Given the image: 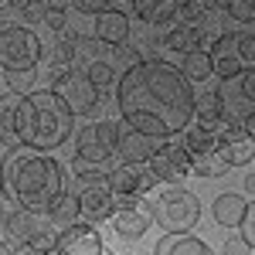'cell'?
Masks as SVG:
<instances>
[{"instance_id":"6da1fadb","label":"cell","mask_w":255,"mask_h":255,"mask_svg":"<svg viewBox=\"0 0 255 255\" xmlns=\"http://www.w3.org/2000/svg\"><path fill=\"white\" fill-rule=\"evenodd\" d=\"M194 89L170 61L143 58L126 68L116 82V106L129 129L143 136L167 139L184 133L194 116Z\"/></svg>"},{"instance_id":"7a4b0ae2","label":"cell","mask_w":255,"mask_h":255,"mask_svg":"<svg viewBox=\"0 0 255 255\" xmlns=\"http://www.w3.org/2000/svg\"><path fill=\"white\" fill-rule=\"evenodd\" d=\"M3 187L17 208L48 215L55 201L65 194V167L51 153H34L27 146H17L3 160Z\"/></svg>"},{"instance_id":"3957f363","label":"cell","mask_w":255,"mask_h":255,"mask_svg":"<svg viewBox=\"0 0 255 255\" xmlns=\"http://www.w3.org/2000/svg\"><path fill=\"white\" fill-rule=\"evenodd\" d=\"M72 109L55 96V89H34L17 106V139L27 150H58L72 136Z\"/></svg>"},{"instance_id":"277c9868","label":"cell","mask_w":255,"mask_h":255,"mask_svg":"<svg viewBox=\"0 0 255 255\" xmlns=\"http://www.w3.org/2000/svg\"><path fill=\"white\" fill-rule=\"evenodd\" d=\"M150 211H153V221H157L167 235H187L197 221H201V201L191 191L174 187V191H163L150 204Z\"/></svg>"},{"instance_id":"5b68a950","label":"cell","mask_w":255,"mask_h":255,"mask_svg":"<svg viewBox=\"0 0 255 255\" xmlns=\"http://www.w3.org/2000/svg\"><path fill=\"white\" fill-rule=\"evenodd\" d=\"M38 58H41V38L31 27L10 24L0 31V68L7 75L14 72H38Z\"/></svg>"},{"instance_id":"8992f818","label":"cell","mask_w":255,"mask_h":255,"mask_svg":"<svg viewBox=\"0 0 255 255\" xmlns=\"http://www.w3.org/2000/svg\"><path fill=\"white\" fill-rule=\"evenodd\" d=\"M119 133H123V129H119V123H113V119L82 126L79 136H75V157L85 160L89 167L106 163L113 153H119Z\"/></svg>"},{"instance_id":"52a82bcc","label":"cell","mask_w":255,"mask_h":255,"mask_svg":"<svg viewBox=\"0 0 255 255\" xmlns=\"http://www.w3.org/2000/svg\"><path fill=\"white\" fill-rule=\"evenodd\" d=\"M55 96L72 109V116H85L99 106V89L89 82L85 72L68 68V72H55Z\"/></svg>"},{"instance_id":"ba28073f","label":"cell","mask_w":255,"mask_h":255,"mask_svg":"<svg viewBox=\"0 0 255 255\" xmlns=\"http://www.w3.org/2000/svg\"><path fill=\"white\" fill-rule=\"evenodd\" d=\"M3 232H7V238H10V245L27 249V245H34L38 238L51 235L55 225H51V218H48V215H34V211L14 208V211L7 215V221H3Z\"/></svg>"},{"instance_id":"9c48e42d","label":"cell","mask_w":255,"mask_h":255,"mask_svg":"<svg viewBox=\"0 0 255 255\" xmlns=\"http://www.w3.org/2000/svg\"><path fill=\"white\" fill-rule=\"evenodd\" d=\"M79 208L85 221H102V218H116V197L109 187V177L102 180H89L79 187Z\"/></svg>"},{"instance_id":"30bf717a","label":"cell","mask_w":255,"mask_h":255,"mask_svg":"<svg viewBox=\"0 0 255 255\" xmlns=\"http://www.w3.org/2000/svg\"><path fill=\"white\" fill-rule=\"evenodd\" d=\"M153 184H157V177L150 170V163H119L109 174V187L119 197H139V194H146Z\"/></svg>"},{"instance_id":"8fae6325","label":"cell","mask_w":255,"mask_h":255,"mask_svg":"<svg viewBox=\"0 0 255 255\" xmlns=\"http://www.w3.org/2000/svg\"><path fill=\"white\" fill-rule=\"evenodd\" d=\"M218 157L225 160L228 167H242L255 157V139L252 133L242 126V123H232L218 133Z\"/></svg>"},{"instance_id":"7c38bea8","label":"cell","mask_w":255,"mask_h":255,"mask_svg":"<svg viewBox=\"0 0 255 255\" xmlns=\"http://www.w3.org/2000/svg\"><path fill=\"white\" fill-rule=\"evenodd\" d=\"M150 221H153V211H150L139 197H119L116 201V218H113V225H116V232L123 238H143L146 228H150Z\"/></svg>"},{"instance_id":"4fadbf2b","label":"cell","mask_w":255,"mask_h":255,"mask_svg":"<svg viewBox=\"0 0 255 255\" xmlns=\"http://www.w3.org/2000/svg\"><path fill=\"white\" fill-rule=\"evenodd\" d=\"M150 170L157 180H184V174L191 170V153L184 150V143H163L150 160Z\"/></svg>"},{"instance_id":"5bb4252c","label":"cell","mask_w":255,"mask_h":255,"mask_svg":"<svg viewBox=\"0 0 255 255\" xmlns=\"http://www.w3.org/2000/svg\"><path fill=\"white\" fill-rule=\"evenodd\" d=\"M58 255H102V235L92 225H72L58 232Z\"/></svg>"},{"instance_id":"9a60e30c","label":"cell","mask_w":255,"mask_h":255,"mask_svg":"<svg viewBox=\"0 0 255 255\" xmlns=\"http://www.w3.org/2000/svg\"><path fill=\"white\" fill-rule=\"evenodd\" d=\"M194 116H197V126H204V129L215 133V136L225 126L242 123V119H228V106H225V96H221V92H204V96L194 102Z\"/></svg>"},{"instance_id":"2e32d148","label":"cell","mask_w":255,"mask_h":255,"mask_svg":"<svg viewBox=\"0 0 255 255\" xmlns=\"http://www.w3.org/2000/svg\"><path fill=\"white\" fill-rule=\"evenodd\" d=\"M96 38L106 48H123L129 41V17L119 7H102L96 14Z\"/></svg>"},{"instance_id":"e0dca14e","label":"cell","mask_w":255,"mask_h":255,"mask_svg":"<svg viewBox=\"0 0 255 255\" xmlns=\"http://www.w3.org/2000/svg\"><path fill=\"white\" fill-rule=\"evenodd\" d=\"M160 139L153 136H143V133H136V129H126V133H119V153L126 157V163H150L153 160V153H157Z\"/></svg>"},{"instance_id":"ac0fdd59","label":"cell","mask_w":255,"mask_h":255,"mask_svg":"<svg viewBox=\"0 0 255 255\" xmlns=\"http://www.w3.org/2000/svg\"><path fill=\"white\" fill-rule=\"evenodd\" d=\"M17 92H7V96H0V143L3 146H20L17 139V106H20Z\"/></svg>"},{"instance_id":"d6986e66","label":"cell","mask_w":255,"mask_h":255,"mask_svg":"<svg viewBox=\"0 0 255 255\" xmlns=\"http://www.w3.org/2000/svg\"><path fill=\"white\" fill-rule=\"evenodd\" d=\"M249 215V201L242 194H218L215 201V218L225 228H242V221Z\"/></svg>"},{"instance_id":"ffe728a7","label":"cell","mask_w":255,"mask_h":255,"mask_svg":"<svg viewBox=\"0 0 255 255\" xmlns=\"http://www.w3.org/2000/svg\"><path fill=\"white\" fill-rule=\"evenodd\" d=\"M153 255H211V249L194 235H163Z\"/></svg>"},{"instance_id":"44dd1931","label":"cell","mask_w":255,"mask_h":255,"mask_svg":"<svg viewBox=\"0 0 255 255\" xmlns=\"http://www.w3.org/2000/svg\"><path fill=\"white\" fill-rule=\"evenodd\" d=\"M180 75L187 82H204L208 75H215V58H211V51H208V48H197L191 55H184Z\"/></svg>"},{"instance_id":"7402d4cb","label":"cell","mask_w":255,"mask_h":255,"mask_svg":"<svg viewBox=\"0 0 255 255\" xmlns=\"http://www.w3.org/2000/svg\"><path fill=\"white\" fill-rule=\"evenodd\" d=\"M79 215H82L79 194H68V191H65V194L55 201V208L48 211L51 225H55V228H61V232H65V228H72V225H79Z\"/></svg>"},{"instance_id":"603a6c76","label":"cell","mask_w":255,"mask_h":255,"mask_svg":"<svg viewBox=\"0 0 255 255\" xmlns=\"http://www.w3.org/2000/svg\"><path fill=\"white\" fill-rule=\"evenodd\" d=\"M177 7H180V3H170V0H136V3H133L136 17L150 20V24H167V20H174Z\"/></svg>"},{"instance_id":"cb8c5ba5","label":"cell","mask_w":255,"mask_h":255,"mask_svg":"<svg viewBox=\"0 0 255 255\" xmlns=\"http://www.w3.org/2000/svg\"><path fill=\"white\" fill-rule=\"evenodd\" d=\"M197 41H201V31H197V27H187V24H174V27H167V34H163V44H167L170 51H180V55L197 51Z\"/></svg>"},{"instance_id":"d4e9b609","label":"cell","mask_w":255,"mask_h":255,"mask_svg":"<svg viewBox=\"0 0 255 255\" xmlns=\"http://www.w3.org/2000/svg\"><path fill=\"white\" fill-rule=\"evenodd\" d=\"M180 143H184V150H187L191 157H201V153L218 150V136H215V133H208L204 126H197V123L184 129V139H180Z\"/></svg>"},{"instance_id":"484cf974","label":"cell","mask_w":255,"mask_h":255,"mask_svg":"<svg viewBox=\"0 0 255 255\" xmlns=\"http://www.w3.org/2000/svg\"><path fill=\"white\" fill-rule=\"evenodd\" d=\"M191 170L201 177H221L225 170H228V163L218 157V150H211V153H201V157H191Z\"/></svg>"},{"instance_id":"4316f807","label":"cell","mask_w":255,"mask_h":255,"mask_svg":"<svg viewBox=\"0 0 255 255\" xmlns=\"http://www.w3.org/2000/svg\"><path fill=\"white\" fill-rule=\"evenodd\" d=\"M51 61H55V72H68V68H72V61H75V38H72V34H68V38H58Z\"/></svg>"},{"instance_id":"83f0119b","label":"cell","mask_w":255,"mask_h":255,"mask_svg":"<svg viewBox=\"0 0 255 255\" xmlns=\"http://www.w3.org/2000/svg\"><path fill=\"white\" fill-rule=\"evenodd\" d=\"M85 75H89V82H92L96 89H106V85H113V61H106V58L89 61Z\"/></svg>"},{"instance_id":"f1b7e54d","label":"cell","mask_w":255,"mask_h":255,"mask_svg":"<svg viewBox=\"0 0 255 255\" xmlns=\"http://www.w3.org/2000/svg\"><path fill=\"white\" fill-rule=\"evenodd\" d=\"M215 75L218 79H238L242 75V61L235 58V55H215Z\"/></svg>"},{"instance_id":"f546056e","label":"cell","mask_w":255,"mask_h":255,"mask_svg":"<svg viewBox=\"0 0 255 255\" xmlns=\"http://www.w3.org/2000/svg\"><path fill=\"white\" fill-rule=\"evenodd\" d=\"M204 10H208L204 3H191V0H187V3L177 7V17H180V24H187V27H197V24L204 20Z\"/></svg>"},{"instance_id":"4dcf8cb0","label":"cell","mask_w":255,"mask_h":255,"mask_svg":"<svg viewBox=\"0 0 255 255\" xmlns=\"http://www.w3.org/2000/svg\"><path fill=\"white\" fill-rule=\"evenodd\" d=\"M65 20H68V3H48V7H44V24H48L55 34L65 27Z\"/></svg>"},{"instance_id":"1f68e13d","label":"cell","mask_w":255,"mask_h":255,"mask_svg":"<svg viewBox=\"0 0 255 255\" xmlns=\"http://www.w3.org/2000/svg\"><path fill=\"white\" fill-rule=\"evenodd\" d=\"M225 10H228L235 20L252 24V20H255V0H228V3H225Z\"/></svg>"},{"instance_id":"d6a6232c","label":"cell","mask_w":255,"mask_h":255,"mask_svg":"<svg viewBox=\"0 0 255 255\" xmlns=\"http://www.w3.org/2000/svg\"><path fill=\"white\" fill-rule=\"evenodd\" d=\"M7 85H10V92H17V96H31L34 72H14V75H7Z\"/></svg>"},{"instance_id":"836d02e7","label":"cell","mask_w":255,"mask_h":255,"mask_svg":"<svg viewBox=\"0 0 255 255\" xmlns=\"http://www.w3.org/2000/svg\"><path fill=\"white\" fill-rule=\"evenodd\" d=\"M238 58H242V65H255V34H249V31L238 34Z\"/></svg>"},{"instance_id":"e575fe53","label":"cell","mask_w":255,"mask_h":255,"mask_svg":"<svg viewBox=\"0 0 255 255\" xmlns=\"http://www.w3.org/2000/svg\"><path fill=\"white\" fill-rule=\"evenodd\" d=\"M242 238L249 242V249H255V201L249 204V215L242 221Z\"/></svg>"},{"instance_id":"d590c367","label":"cell","mask_w":255,"mask_h":255,"mask_svg":"<svg viewBox=\"0 0 255 255\" xmlns=\"http://www.w3.org/2000/svg\"><path fill=\"white\" fill-rule=\"evenodd\" d=\"M238 85H242V99L245 102H255V68H245Z\"/></svg>"},{"instance_id":"8d00e7d4","label":"cell","mask_w":255,"mask_h":255,"mask_svg":"<svg viewBox=\"0 0 255 255\" xmlns=\"http://www.w3.org/2000/svg\"><path fill=\"white\" fill-rule=\"evenodd\" d=\"M221 255H249V242H245V238H228L225 249H221Z\"/></svg>"},{"instance_id":"74e56055","label":"cell","mask_w":255,"mask_h":255,"mask_svg":"<svg viewBox=\"0 0 255 255\" xmlns=\"http://www.w3.org/2000/svg\"><path fill=\"white\" fill-rule=\"evenodd\" d=\"M20 10H24L20 17H27V20H38V17H44V14H41V10H44L41 3H20Z\"/></svg>"},{"instance_id":"f35d334b","label":"cell","mask_w":255,"mask_h":255,"mask_svg":"<svg viewBox=\"0 0 255 255\" xmlns=\"http://www.w3.org/2000/svg\"><path fill=\"white\" fill-rule=\"evenodd\" d=\"M242 126H245V129L252 133V139H255V113H249V116L242 119Z\"/></svg>"},{"instance_id":"ab89813d","label":"cell","mask_w":255,"mask_h":255,"mask_svg":"<svg viewBox=\"0 0 255 255\" xmlns=\"http://www.w3.org/2000/svg\"><path fill=\"white\" fill-rule=\"evenodd\" d=\"M0 255H17V249L10 242H0Z\"/></svg>"},{"instance_id":"60d3db41","label":"cell","mask_w":255,"mask_h":255,"mask_svg":"<svg viewBox=\"0 0 255 255\" xmlns=\"http://www.w3.org/2000/svg\"><path fill=\"white\" fill-rule=\"evenodd\" d=\"M79 10H102V3H92V0L85 3V0H82V3H79Z\"/></svg>"},{"instance_id":"b9f144b4","label":"cell","mask_w":255,"mask_h":255,"mask_svg":"<svg viewBox=\"0 0 255 255\" xmlns=\"http://www.w3.org/2000/svg\"><path fill=\"white\" fill-rule=\"evenodd\" d=\"M245 191H249V194H255V174L245 177Z\"/></svg>"},{"instance_id":"7bdbcfd3","label":"cell","mask_w":255,"mask_h":255,"mask_svg":"<svg viewBox=\"0 0 255 255\" xmlns=\"http://www.w3.org/2000/svg\"><path fill=\"white\" fill-rule=\"evenodd\" d=\"M7 187H3V163H0V194H3Z\"/></svg>"},{"instance_id":"ee69618b","label":"cell","mask_w":255,"mask_h":255,"mask_svg":"<svg viewBox=\"0 0 255 255\" xmlns=\"http://www.w3.org/2000/svg\"><path fill=\"white\" fill-rule=\"evenodd\" d=\"M3 221H7V215H3V204H0V225H3Z\"/></svg>"}]
</instances>
